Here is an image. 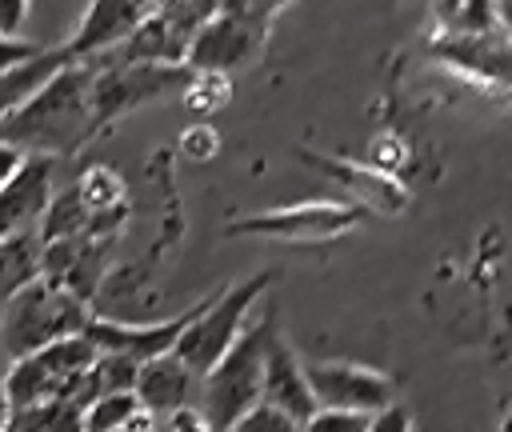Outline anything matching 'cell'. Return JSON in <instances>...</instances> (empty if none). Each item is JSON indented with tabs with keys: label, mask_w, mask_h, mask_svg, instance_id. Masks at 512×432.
Segmentation results:
<instances>
[{
	"label": "cell",
	"mask_w": 512,
	"mask_h": 432,
	"mask_svg": "<svg viewBox=\"0 0 512 432\" xmlns=\"http://www.w3.org/2000/svg\"><path fill=\"white\" fill-rule=\"evenodd\" d=\"M88 88L92 64L68 60L44 88L24 100L8 120H0V144L20 148L24 156H68L88 140Z\"/></svg>",
	"instance_id": "6da1fadb"
},
{
	"label": "cell",
	"mask_w": 512,
	"mask_h": 432,
	"mask_svg": "<svg viewBox=\"0 0 512 432\" xmlns=\"http://www.w3.org/2000/svg\"><path fill=\"white\" fill-rule=\"evenodd\" d=\"M88 316H92V308L80 296L36 276L32 284H24L16 296H8L0 304V344L16 360V356H28L60 336L84 332Z\"/></svg>",
	"instance_id": "7a4b0ae2"
},
{
	"label": "cell",
	"mask_w": 512,
	"mask_h": 432,
	"mask_svg": "<svg viewBox=\"0 0 512 432\" xmlns=\"http://www.w3.org/2000/svg\"><path fill=\"white\" fill-rule=\"evenodd\" d=\"M272 332V316H260L256 324H244L232 348L200 376V416L212 432H224L232 420H240L252 404H260V356L264 340Z\"/></svg>",
	"instance_id": "3957f363"
},
{
	"label": "cell",
	"mask_w": 512,
	"mask_h": 432,
	"mask_svg": "<svg viewBox=\"0 0 512 432\" xmlns=\"http://www.w3.org/2000/svg\"><path fill=\"white\" fill-rule=\"evenodd\" d=\"M268 284H272V272H256V276H248V280H240V284H232V288H224V292L200 300V308H196V316L184 324V332H180L172 356L200 380V376L232 348V340L240 336V328H244L252 304L264 296Z\"/></svg>",
	"instance_id": "277c9868"
},
{
	"label": "cell",
	"mask_w": 512,
	"mask_h": 432,
	"mask_svg": "<svg viewBox=\"0 0 512 432\" xmlns=\"http://www.w3.org/2000/svg\"><path fill=\"white\" fill-rule=\"evenodd\" d=\"M192 68L184 64H92V88H88V136L112 124L124 112H136L140 104L168 96L176 88L192 84Z\"/></svg>",
	"instance_id": "5b68a950"
},
{
	"label": "cell",
	"mask_w": 512,
	"mask_h": 432,
	"mask_svg": "<svg viewBox=\"0 0 512 432\" xmlns=\"http://www.w3.org/2000/svg\"><path fill=\"white\" fill-rule=\"evenodd\" d=\"M368 212L360 204L344 200H304L288 208H268L252 212L240 220H228V236H268V240H288V244H316V240H336L352 232Z\"/></svg>",
	"instance_id": "8992f818"
},
{
	"label": "cell",
	"mask_w": 512,
	"mask_h": 432,
	"mask_svg": "<svg viewBox=\"0 0 512 432\" xmlns=\"http://www.w3.org/2000/svg\"><path fill=\"white\" fill-rule=\"evenodd\" d=\"M96 348L76 332V336H60L28 356H16L8 376L0 380L4 396L12 408H28V404H44V400H60L68 380L84 368H92Z\"/></svg>",
	"instance_id": "52a82bcc"
},
{
	"label": "cell",
	"mask_w": 512,
	"mask_h": 432,
	"mask_svg": "<svg viewBox=\"0 0 512 432\" xmlns=\"http://www.w3.org/2000/svg\"><path fill=\"white\" fill-rule=\"evenodd\" d=\"M308 392L316 408H344V412H380L384 404L396 400L392 376L364 368V364H344V360H324V364H304Z\"/></svg>",
	"instance_id": "ba28073f"
},
{
	"label": "cell",
	"mask_w": 512,
	"mask_h": 432,
	"mask_svg": "<svg viewBox=\"0 0 512 432\" xmlns=\"http://www.w3.org/2000/svg\"><path fill=\"white\" fill-rule=\"evenodd\" d=\"M264 40H268V28L248 24L240 16H228V12H216L192 36V44L184 52V68L204 72V76H228V72L252 64L260 56Z\"/></svg>",
	"instance_id": "9c48e42d"
},
{
	"label": "cell",
	"mask_w": 512,
	"mask_h": 432,
	"mask_svg": "<svg viewBox=\"0 0 512 432\" xmlns=\"http://www.w3.org/2000/svg\"><path fill=\"white\" fill-rule=\"evenodd\" d=\"M200 304H192L188 312L172 316V320H160V324H120V320H108V316H88L84 324V340L96 348V352H116V356H128L136 364L152 360V356H164L176 348L184 324L196 316Z\"/></svg>",
	"instance_id": "30bf717a"
},
{
	"label": "cell",
	"mask_w": 512,
	"mask_h": 432,
	"mask_svg": "<svg viewBox=\"0 0 512 432\" xmlns=\"http://www.w3.org/2000/svg\"><path fill=\"white\" fill-rule=\"evenodd\" d=\"M260 404H268L292 420H308L316 412V400L304 380V360L292 352V344L276 328L268 332L264 356H260Z\"/></svg>",
	"instance_id": "8fae6325"
},
{
	"label": "cell",
	"mask_w": 512,
	"mask_h": 432,
	"mask_svg": "<svg viewBox=\"0 0 512 432\" xmlns=\"http://www.w3.org/2000/svg\"><path fill=\"white\" fill-rule=\"evenodd\" d=\"M52 156H24L20 168L0 184V240L32 232L52 200Z\"/></svg>",
	"instance_id": "7c38bea8"
},
{
	"label": "cell",
	"mask_w": 512,
	"mask_h": 432,
	"mask_svg": "<svg viewBox=\"0 0 512 432\" xmlns=\"http://www.w3.org/2000/svg\"><path fill=\"white\" fill-rule=\"evenodd\" d=\"M144 0H92L88 12L80 16L76 32L68 44H60L68 52V60H88L100 56L116 44H124L132 36V28L144 20Z\"/></svg>",
	"instance_id": "4fadbf2b"
},
{
	"label": "cell",
	"mask_w": 512,
	"mask_h": 432,
	"mask_svg": "<svg viewBox=\"0 0 512 432\" xmlns=\"http://www.w3.org/2000/svg\"><path fill=\"white\" fill-rule=\"evenodd\" d=\"M132 392H136L140 408H148L152 416H168V412L192 404L196 376H192L172 352H164V356H152V360L140 364V372H136V388H132Z\"/></svg>",
	"instance_id": "5bb4252c"
},
{
	"label": "cell",
	"mask_w": 512,
	"mask_h": 432,
	"mask_svg": "<svg viewBox=\"0 0 512 432\" xmlns=\"http://www.w3.org/2000/svg\"><path fill=\"white\" fill-rule=\"evenodd\" d=\"M428 52L452 68H468L484 80L504 84L508 80V48L504 36H472V32H448L428 44Z\"/></svg>",
	"instance_id": "9a60e30c"
},
{
	"label": "cell",
	"mask_w": 512,
	"mask_h": 432,
	"mask_svg": "<svg viewBox=\"0 0 512 432\" xmlns=\"http://www.w3.org/2000/svg\"><path fill=\"white\" fill-rule=\"evenodd\" d=\"M304 160L308 164H316V168H324L336 184H344L352 196H356V204L368 212V208H380V212H400L404 208V200H408V192L388 176V172H376V168H360V164H348V160H332V156H312V152H304Z\"/></svg>",
	"instance_id": "2e32d148"
},
{
	"label": "cell",
	"mask_w": 512,
	"mask_h": 432,
	"mask_svg": "<svg viewBox=\"0 0 512 432\" xmlns=\"http://www.w3.org/2000/svg\"><path fill=\"white\" fill-rule=\"evenodd\" d=\"M64 64H68V52L64 48H44L36 60L0 72V120H8L24 100H32L44 88V80L56 76Z\"/></svg>",
	"instance_id": "e0dca14e"
},
{
	"label": "cell",
	"mask_w": 512,
	"mask_h": 432,
	"mask_svg": "<svg viewBox=\"0 0 512 432\" xmlns=\"http://www.w3.org/2000/svg\"><path fill=\"white\" fill-rule=\"evenodd\" d=\"M40 248L44 244H40L36 228L0 240V304L40 276Z\"/></svg>",
	"instance_id": "ac0fdd59"
},
{
	"label": "cell",
	"mask_w": 512,
	"mask_h": 432,
	"mask_svg": "<svg viewBox=\"0 0 512 432\" xmlns=\"http://www.w3.org/2000/svg\"><path fill=\"white\" fill-rule=\"evenodd\" d=\"M88 220H92V212L80 204L76 188H64V192H52V200L36 224V236H40V244L76 240V236H88Z\"/></svg>",
	"instance_id": "d6986e66"
},
{
	"label": "cell",
	"mask_w": 512,
	"mask_h": 432,
	"mask_svg": "<svg viewBox=\"0 0 512 432\" xmlns=\"http://www.w3.org/2000/svg\"><path fill=\"white\" fill-rule=\"evenodd\" d=\"M8 432H84V420H80V408L64 400H44L28 408H12Z\"/></svg>",
	"instance_id": "ffe728a7"
},
{
	"label": "cell",
	"mask_w": 512,
	"mask_h": 432,
	"mask_svg": "<svg viewBox=\"0 0 512 432\" xmlns=\"http://www.w3.org/2000/svg\"><path fill=\"white\" fill-rule=\"evenodd\" d=\"M76 196H80V204L92 212V216H100V212H112V208H124L128 200V192H124V180L112 172V168H88L76 184Z\"/></svg>",
	"instance_id": "44dd1931"
},
{
	"label": "cell",
	"mask_w": 512,
	"mask_h": 432,
	"mask_svg": "<svg viewBox=\"0 0 512 432\" xmlns=\"http://www.w3.org/2000/svg\"><path fill=\"white\" fill-rule=\"evenodd\" d=\"M136 408H140L136 392H104L80 412V420H84V432H120Z\"/></svg>",
	"instance_id": "7402d4cb"
},
{
	"label": "cell",
	"mask_w": 512,
	"mask_h": 432,
	"mask_svg": "<svg viewBox=\"0 0 512 432\" xmlns=\"http://www.w3.org/2000/svg\"><path fill=\"white\" fill-rule=\"evenodd\" d=\"M92 372H96L100 396H104V392H132V388H136V372H140V364L128 360V356H116V352H96Z\"/></svg>",
	"instance_id": "603a6c76"
},
{
	"label": "cell",
	"mask_w": 512,
	"mask_h": 432,
	"mask_svg": "<svg viewBox=\"0 0 512 432\" xmlns=\"http://www.w3.org/2000/svg\"><path fill=\"white\" fill-rule=\"evenodd\" d=\"M224 432H300V420L268 408V404H252L240 420H232Z\"/></svg>",
	"instance_id": "cb8c5ba5"
},
{
	"label": "cell",
	"mask_w": 512,
	"mask_h": 432,
	"mask_svg": "<svg viewBox=\"0 0 512 432\" xmlns=\"http://www.w3.org/2000/svg\"><path fill=\"white\" fill-rule=\"evenodd\" d=\"M368 416L364 412H344V408H316L308 420H300V432H364Z\"/></svg>",
	"instance_id": "d4e9b609"
},
{
	"label": "cell",
	"mask_w": 512,
	"mask_h": 432,
	"mask_svg": "<svg viewBox=\"0 0 512 432\" xmlns=\"http://www.w3.org/2000/svg\"><path fill=\"white\" fill-rule=\"evenodd\" d=\"M292 0H216V12H228V16H240L248 24H260V28H272L276 12H284Z\"/></svg>",
	"instance_id": "484cf974"
},
{
	"label": "cell",
	"mask_w": 512,
	"mask_h": 432,
	"mask_svg": "<svg viewBox=\"0 0 512 432\" xmlns=\"http://www.w3.org/2000/svg\"><path fill=\"white\" fill-rule=\"evenodd\" d=\"M44 48H48V44H36V40H28V36H0V72L36 60Z\"/></svg>",
	"instance_id": "4316f807"
},
{
	"label": "cell",
	"mask_w": 512,
	"mask_h": 432,
	"mask_svg": "<svg viewBox=\"0 0 512 432\" xmlns=\"http://www.w3.org/2000/svg\"><path fill=\"white\" fill-rule=\"evenodd\" d=\"M364 432H416V428H412V416H408V408L392 400V404H384L380 412H372V416H368Z\"/></svg>",
	"instance_id": "83f0119b"
},
{
	"label": "cell",
	"mask_w": 512,
	"mask_h": 432,
	"mask_svg": "<svg viewBox=\"0 0 512 432\" xmlns=\"http://www.w3.org/2000/svg\"><path fill=\"white\" fill-rule=\"evenodd\" d=\"M32 0H0V36H20L28 24Z\"/></svg>",
	"instance_id": "f1b7e54d"
},
{
	"label": "cell",
	"mask_w": 512,
	"mask_h": 432,
	"mask_svg": "<svg viewBox=\"0 0 512 432\" xmlns=\"http://www.w3.org/2000/svg\"><path fill=\"white\" fill-rule=\"evenodd\" d=\"M168 432H212V428H208V420L200 416V408L184 404V408L168 412Z\"/></svg>",
	"instance_id": "f546056e"
},
{
	"label": "cell",
	"mask_w": 512,
	"mask_h": 432,
	"mask_svg": "<svg viewBox=\"0 0 512 432\" xmlns=\"http://www.w3.org/2000/svg\"><path fill=\"white\" fill-rule=\"evenodd\" d=\"M20 160H24V152L20 148H12V144H0V184L20 168Z\"/></svg>",
	"instance_id": "4dcf8cb0"
},
{
	"label": "cell",
	"mask_w": 512,
	"mask_h": 432,
	"mask_svg": "<svg viewBox=\"0 0 512 432\" xmlns=\"http://www.w3.org/2000/svg\"><path fill=\"white\" fill-rule=\"evenodd\" d=\"M8 420H12V404H8V396L0 388V432H8Z\"/></svg>",
	"instance_id": "1f68e13d"
}]
</instances>
